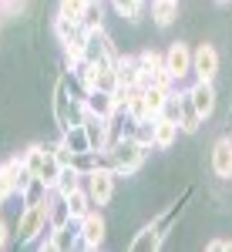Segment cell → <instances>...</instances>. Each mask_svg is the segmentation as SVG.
Segmentation results:
<instances>
[{
	"label": "cell",
	"instance_id": "cell-1",
	"mask_svg": "<svg viewBox=\"0 0 232 252\" xmlns=\"http://www.w3.org/2000/svg\"><path fill=\"white\" fill-rule=\"evenodd\" d=\"M148 152H152V148L138 145L135 138H125V141H118V145H111V148L104 152V165H108L118 178H132V175L148 161Z\"/></svg>",
	"mask_w": 232,
	"mask_h": 252
},
{
	"label": "cell",
	"instance_id": "cell-2",
	"mask_svg": "<svg viewBox=\"0 0 232 252\" xmlns=\"http://www.w3.org/2000/svg\"><path fill=\"white\" fill-rule=\"evenodd\" d=\"M84 97H88V91H71V81L58 78V84H54V121H58L61 131L84 121Z\"/></svg>",
	"mask_w": 232,
	"mask_h": 252
},
{
	"label": "cell",
	"instance_id": "cell-3",
	"mask_svg": "<svg viewBox=\"0 0 232 252\" xmlns=\"http://www.w3.org/2000/svg\"><path fill=\"white\" fill-rule=\"evenodd\" d=\"M47 229H51V195L37 205H24V212L17 219V242L20 246H34Z\"/></svg>",
	"mask_w": 232,
	"mask_h": 252
},
{
	"label": "cell",
	"instance_id": "cell-4",
	"mask_svg": "<svg viewBox=\"0 0 232 252\" xmlns=\"http://www.w3.org/2000/svg\"><path fill=\"white\" fill-rule=\"evenodd\" d=\"M84 58L98 64V67H104V64H115L121 54H118L115 40L108 37V31L104 27H91L88 31V40H84Z\"/></svg>",
	"mask_w": 232,
	"mask_h": 252
},
{
	"label": "cell",
	"instance_id": "cell-5",
	"mask_svg": "<svg viewBox=\"0 0 232 252\" xmlns=\"http://www.w3.org/2000/svg\"><path fill=\"white\" fill-rule=\"evenodd\" d=\"M115 182H118V175L108 165H98V168H91V172L84 175V189H88V195H91V202H95L98 209L115 198Z\"/></svg>",
	"mask_w": 232,
	"mask_h": 252
},
{
	"label": "cell",
	"instance_id": "cell-6",
	"mask_svg": "<svg viewBox=\"0 0 232 252\" xmlns=\"http://www.w3.org/2000/svg\"><path fill=\"white\" fill-rule=\"evenodd\" d=\"M104 232H108L104 215L98 212V209H91V212L77 222V249H98L104 242Z\"/></svg>",
	"mask_w": 232,
	"mask_h": 252
},
{
	"label": "cell",
	"instance_id": "cell-7",
	"mask_svg": "<svg viewBox=\"0 0 232 252\" xmlns=\"http://www.w3.org/2000/svg\"><path fill=\"white\" fill-rule=\"evenodd\" d=\"M192 74L199 81H215L219 78V51L212 44H199L192 51Z\"/></svg>",
	"mask_w": 232,
	"mask_h": 252
},
{
	"label": "cell",
	"instance_id": "cell-8",
	"mask_svg": "<svg viewBox=\"0 0 232 252\" xmlns=\"http://www.w3.org/2000/svg\"><path fill=\"white\" fill-rule=\"evenodd\" d=\"M165 67H168V74L175 78V84L182 78H189L192 74V47L182 44V40H175L172 47L165 51Z\"/></svg>",
	"mask_w": 232,
	"mask_h": 252
},
{
	"label": "cell",
	"instance_id": "cell-9",
	"mask_svg": "<svg viewBox=\"0 0 232 252\" xmlns=\"http://www.w3.org/2000/svg\"><path fill=\"white\" fill-rule=\"evenodd\" d=\"M189 97H192L195 111L202 115V121H209V118L215 115V81H199L195 78V84L189 88Z\"/></svg>",
	"mask_w": 232,
	"mask_h": 252
},
{
	"label": "cell",
	"instance_id": "cell-10",
	"mask_svg": "<svg viewBox=\"0 0 232 252\" xmlns=\"http://www.w3.org/2000/svg\"><path fill=\"white\" fill-rule=\"evenodd\" d=\"M209 165H212L215 178L229 182L232 178V138H215L212 155H209Z\"/></svg>",
	"mask_w": 232,
	"mask_h": 252
},
{
	"label": "cell",
	"instance_id": "cell-11",
	"mask_svg": "<svg viewBox=\"0 0 232 252\" xmlns=\"http://www.w3.org/2000/svg\"><path fill=\"white\" fill-rule=\"evenodd\" d=\"M162 242H165L162 225H158V222H148V225H141V229L132 235L128 249L132 252H155V249H162Z\"/></svg>",
	"mask_w": 232,
	"mask_h": 252
},
{
	"label": "cell",
	"instance_id": "cell-12",
	"mask_svg": "<svg viewBox=\"0 0 232 252\" xmlns=\"http://www.w3.org/2000/svg\"><path fill=\"white\" fill-rule=\"evenodd\" d=\"M175 94H178V131L182 135H195L202 128V115L195 111L192 97H189V88L185 91H175Z\"/></svg>",
	"mask_w": 232,
	"mask_h": 252
},
{
	"label": "cell",
	"instance_id": "cell-13",
	"mask_svg": "<svg viewBox=\"0 0 232 252\" xmlns=\"http://www.w3.org/2000/svg\"><path fill=\"white\" fill-rule=\"evenodd\" d=\"M20 168H24V158H7V161H0V205L17 195V172Z\"/></svg>",
	"mask_w": 232,
	"mask_h": 252
},
{
	"label": "cell",
	"instance_id": "cell-14",
	"mask_svg": "<svg viewBox=\"0 0 232 252\" xmlns=\"http://www.w3.org/2000/svg\"><path fill=\"white\" fill-rule=\"evenodd\" d=\"M84 111L88 115H98V118H115L118 115V104H115V94H108V91H88V97H84Z\"/></svg>",
	"mask_w": 232,
	"mask_h": 252
},
{
	"label": "cell",
	"instance_id": "cell-15",
	"mask_svg": "<svg viewBox=\"0 0 232 252\" xmlns=\"http://www.w3.org/2000/svg\"><path fill=\"white\" fill-rule=\"evenodd\" d=\"M84 131H88V138H91V152L104 155V152H108V121L84 111Z\"/></svg>",
	"mask_w": 232,
	"mask_h": 252
},
{
	"label": "cell",
	"instance_id": "cell-16",
	"mask_svg": "<svg viewBox=\"0 0 232 252\" xmlns=\"http://www.w3.org/2000/svg\"><path fill=\"white\" fill-rule=\"evenodd\" d=\"M175 141H178V121L158 115L155 118V148H158V152H168Z\"/></svg>",
	"mask_w": 232,
	"mask_h": 252
},
{
	"label": "cell",
	"instance_id": "cell-17",
	"mask_svg": "<svg viewBox=\"0 0 232 252\" xmlns=\"http://www.w3.org/2000/svg\"><path fill=\"white\" fill-rule=\"evenodd\" d=\"M64 205H67V215L74 219V222H81L84 215L95 209V202H91V195H88V189L81 185V189H74L71 195H64Z\"/></svg>",
	"mask_w": 232,
	"mask_h": 252
},
{
	"label": "cell",
	"instance_id": "cell-18",
	"mask_svg": "<svg viewBox=\"0 0 232 252\" xmlns=\"http://www.w3.org/2000/svg\"><path fill=\"white\" fill-rule=\"evenodd\" d=\"M61 141H64L74 155H88V152H91V138H88V131H84V121L64 128V131H61Z\"/></svg>",
	"mask_w": 232,
	"mask_h": 252
},
{
	"label": "cell",
	"instance_id": "cell-19",
	"mask_svg": "<svg viewBox=\"0 0 232 252\" xmlns=\"http://www.w3.org/2000/svg\"><path fill=\"white\" fill-rule=\"evenodd\" d=\"M152 20L155 27H172L178 20V0H152Z\"/></svg>",
	"mask_w": 232,
	"mask_h": 252
},
{
	"label": "cell",
	"instance_id": "cell-20",
	"mask_svg": "<svg viewBox=\"0 0 232 252\" xmlns=\"http://www.w3.org/2000/svg\"><path fill=\"white\" fill-rule=\"evenodd\" d=\"M61 172H64V165H61L58 158L51 155V148H47V155H44V161H40V168H37V178L54 192V185H58V178H61Z\"/></svg>",
	"mask_w": 232,
	"mask_h": 252
},
{
	"label": "cell",
	"instance_id": "cell-21",
	"mask_svg": "<svg viewBox=\"0 0 232 252\" xmlns=\"http://www.w3.org/2000/svg\"><path fill=\"white\" fill-rule=\"evenodd\" d=\"M81 185H84V175L77 172L74 165H64V172H61L58 185H54V195H61V198H64V195H71L74 189H81Z\"/></svg>",
	"mask_w": 232,
	"mask_h": 252
},
{
	"label": "cell",
	"instance_id": "cell-22",
	"mask_svg": "<svg viewBox=\"0 0 232 252\" xmlns=\"http://www.w3.org/2000/svg\"><path fill=\"white\" fill-rule=\"evenodd\" d=\"M111 7H115L125 20L138 24V20L145 17V10H148V0H111Z\"/></svg>",
	"mask_w": 232,
	"mask_h": 252
},
{
	"label": "cell",
	"instance_id": "cell-23",
	"mask_svg": "<svg viewBox=\"0 0 232 252\" xmlns=\"http://www.w3.org/2000/svg\"><path fill=\"white\" fill-rule=\"evenodd\" d=\"M172 91H165V88H158V84H148L145 88V101H148V118H158L165 111V101H168Z\"/></svg>",
	"mask_w": 232,
	"mask_h": 252
},
{
	"label": "cell",
	"instance_id": "cell-24",
	"mask_svg": "<svg viewBox=\"0 0 232 252\" xmlns=\"http://www.w3.org/2000/svg\"><path fill=\"white\" fill-rule=\"evenodd\" d=\"M47 195H51V189H47V185L40 182L37 175H34V178L27 182V189L20 192V202H24V205H37V202H44Z\"/></svg>",
	"mask_w": 232,
	"mask_h": 252
},
{
	"label": "cell",
	"instance_id": "cell-25",
	"mask_svg": "<svg viewBox=\"0 0 232 252\" xmlns=\"http://www.w3.org/2000/svg\"><path fill=\"white\" fill-rule=\"evenodd\" d=\"M118 88H121V78H118V67H115V64H104V67H98V91H108V94H115Z\"/></svg>",
	"mask_w": 232,
	"mask_h": 252
},
{
	"label": "cell",
	"instance_id": "cell-26",
	"mask_svg": "<svg viewBox=\"0 0 232 252\" xmlns=\"http://www.w3.org/2000/svg\"><path fill=\"white\" fill-rule=\"evenodd\" d=\"M138 145L145 148H155V118H145V121H135V131H132Z\"/></svg>",
	"mask_w": 232,
	"mask_h": 252
},
{
	"label": "cell",
	"instance_id": "cell-27",
	"mask_svg": "<svg viewBox=\"0 0 232 252\" xmlns=\"http://www.w3.org/2000/svg\"><path fill=\"white\" fill-rule=\"evenodd\" d=\"M84 10H88V0H61L58 3V14L67 17V20H74V24L84 20Z\"/></svg>",
	"mask_w": 232,
	"mask_h": 252
},
{
	"label": "cell",
	"instance_id": "cell-28",
	"mask_svg": "<svg viewBox=\"0 0 232 252\" xmlns=\"http://www.w3.org/2000/svg\"><path fill=\"white\" fill-rule=\"evenodd\" d=\"M81 27H84V31H91V27H104V7H101V0H88V10H84Z\"/></svg>",
	"mask_w": 232,
	"mask_h": 252
},
{
	"label": "cell",
	"instance_id": "cell-29",
	"mask_svg": "<svg viewBox=\"0 0 232 252\" xmlns=\"http://www.w3.org/2000/svg\"><path fill=\"white\" fill-rule=\"evenodd\" d=\"M77 31H81V24H74V20H67V17H54V37L61 40V44H64V40H71L77 34Z\"/></svg>",
	"mask_w": 232,
	"mask_h": 252
},
{
	"label": "cell",
	"instance_id": "cell-30",
	"mask_svg": "<svg viewBox=\"0 0 232 252\" xmlns=\"http://www.w3.org/2000/svg\"><path fill=\"white\" fill-rule=\"evenodd\" d=\"M47 148H51V155L58 158L61 165H71V161H74V152H71V148H67V145H64V141H54V145H47Z\"/></svg>",
	"mask_w": 232,
	"mask_h": 252
},
{
	"label": "cell",
	"instance_id": "cell-31",
	"mask_svg": "<svg viewBox=\"0 0 232 252\" xmlns=\"http://www.w3.org/2000/svg\"><path fill=\"white\" fill-rule=\"evenodd\" d=\"M24 3H27V0H0V17H3V14H7V17L20 14V10H24Z\"/></svg>",
	"mask_w": 232,
	"mask_h": 252
},
{
	"label": "cell",
	"instance_id": "cell-32",
	"mask_svg": "<svg viewBox=\"0 0 232 252\" xmlns=\"http://www.w3.org/2000/svg\"><path fill=\"white\" fill-rule=\"evenodd\" d=\"M205 249L209 252H232V239H212V242H205Z\"/></svg>",
	"mask_w": 232,
	"mask_h": 252
},
{
	"label": "cell",
	"instance_id": "cell-33",
	"mask_svg": "<svg viewBox=\"0 0 232 252\" xmlns=\"http://www.w3.org/2000/svg\"><path fill=\"white\" fill-rule=\"evenodd\" d=\"M7 246H10V225L0 219V249H7Z\"/></svg>",
	"mask_w": 232,
	"mask_h": 252
}]
</instances>
